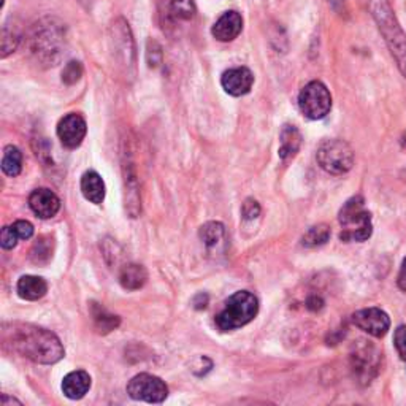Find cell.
<instances>
[{"label":"cell","instance_id":"32","mask_svg":"<svg viewBox=\"0 0 406 406\" xmlns=\"http://www.w3.org/2000/svg\"><path fill=\"white\" fill-rule=\"evenodd\" d=\"M397 284L400 289L403 292H406V259L403 260L402 268H400V273H398V278H397Z\"/></svg>","mask_w":406,"mask_h":406},{"label":"cell","instance_id":"2","mask_svg":"<svg viewBox=\"0 0 406 406\" xmlns=\"http://www.w3.org/2000/svg\"><path fill=\"white\" fill-rule=\"evenodd\" d=\"M259 313V300L254 293L239 291L227 298L224 308L216 315V327L221 332L240 329L251 322Z\"/></svg>","mask_w":406,"mask_h":406},{"label":"cell","instance_id":"31","mask_svg":"<svg viewBox=\"0 0 406 406\" xmlns=\"http://www.w3.org/2000/svg\"><path fill=\"white\" fill-rule=\"evenodd\" d=\"M322 307H324V302H322L321 297L313 296L307 300V308L311 311H319Z\"/></svg>","mask_w":406,"mask_h":406},{"label":"cell","instance_id":"28","mask_svg":"<svg viewBox=\"0 0 406 406\" xmlns=\"http://www.w3.org/2000/svg\"><path fill=\"white\" fill-rule=\"evenodd\" d=\"M18 240H20V236L16 235L13 227L7 226L2 229V234H0V245H2L4 249H13Z\"/></svg>","mask_w":406,"mask_h":406},{"label":"cell","instance_id":"21","mask_svg":"<svg viewBox=\"0 0 406 406\" xmlns=\"http://www.w3.org/2000/svg\"><path fill=\"white\" fill-rule=\"evenodd\" d=\"M53 258V240L49 236H39L30 249V260L37 265L48 264Z\"/></svg>","mask_w":406,"mask_h":406},{"label":"cell","instance_id":"15","mask_svg":"<svg viewBox=\"0 0 406 406\" xmlns=\"http://www.w3.org/2000/svg\"><path fill=\"white\" fill-rule=\"evenodd\" d=\"M81 192L91 203L100 205L105 200V183L97 172H86L81 178Z\"/></svg>","mask_w":406,"mask_h":406},{"label":"cell","instance_id":"7","mask_svg":"<svg viewBox=\"0 0 406 406\" xmlns=\"http://www.w3.org/2000/svg\"><path fill=\"white\" fill-rule=\"evenodd\" d=\"M127 393L130 398L146 403H162L168 397L167 384L158 376L140 373L129 381Z\"/></svg>","mask_w":406,"mask_h":406},{"label":"cell","instance_id":"25","mask_svg":"<svg viewBox=\"0 0 406 406\" xmlns=\"http://www.w3.org/2000/svg\"><path fill=\"white\" fill-rule=\"evenodd\" d=\"M172 10L177 18H184L189 20L196 13L192 0H172Z\"/></svg>","mask_w":406,"mask_h":406},{"label":"cell","instance_id":"12","mask_svg":"<svg viewBox=\"0 0 406 406\" xmlns=\"http://www.w3.org/2000/svg\"><path fill=\"white\" fill-rule=\"evenodd\" d=\"M243 29V18L236 11H226L220 20L215 23L211 34L220 42H232L240 35Z\"/></svg>","mask_w":406,"mask_h":406},{"label":"cell","instance_id":"14","mask_svg":"<svg viewBox=\"0 0 406 406\" xmlns=\"http://www.w3.org/2000/svg\"><path fill=\"white\" fill-rule=\"evenodd\" d=\"M16 291H18V296H20L23 300L35 302V300H40L42 297L46 296L48 284H46V281L40 277L26 274V277H23L20 281H18Z\"/></svg>","mask_w":406,"mask_h":406},{"label":"cell","instance_id":"30","mask_svg":"<svg viewBox=\"0 0 406 406\" xmlns=\"http://www.w3.org/2000/svg\"><path fill=\"white\" fill-rule=\"evenodd\" d=\"M393 341H395V348L400 354V357L406 360V326H400L395 330Z\"/></svg>","mask_w":406,"mask_h":406},{"label":"cell","instance_id":"29","mask_svg":"<svg viewBox=\"0 0 406 406\" xmlns=\"http://www.w3.org/2000/svg\"><path fill=\"white\" fill-rule=\"evenodd\" d=\"M11 227L20 236V240H29L34 235V226L29 221H16Z\"/></svg>","mask_w":406,"mask_h":406},{"label":"cell","instance_id":"5","mask_svg":"<svg viewBox=\"0 0 406 406\" xmlns=\"http://www.w3.org/2000/svg\"><path fill=\"white\" fill-rule=\"evenodd\" d=\"M317 164L330 175H345L354 165V153L346 141L324 140L316 153Z\"/></svg>","mask_w":406,"mask_h":406},{"label":"cell","instance_id":"6","mask_svg":"<svg viewBox=\"0 0 406 406\" xmlns=\"http://www.w3.org/2000/svg\"><path fill=\"white\" fill-rule=\"evenodd\" d=\"M298 107L308 120L317 121L326 118L332 108V96L327 86L321 81H311L298 94Z\"/></svg>","mask_w":406,"mask_h":406},{"label":"cell","instance_id":"22","mask_svg":"<svg viewBox=\"0 0 406 406\" xmlns=\"http://www.w3.org/2000/svg\"><path fill=\"white\" fill-rule=\"evenodd\" d=\"M373 351V348H364L362 351H355V354L353 355V360H354V368L357 370L359 373V376H362V374H368V372L372 370V368H374L378 365V360H376V355L379 354H372Z\"/></svg>","mask_w":406,"mask_h":406},{"label":"cell","instance_id":"24","mask_svg":"<svg viewBox=\"0 0 406 406\" xmlns=\"http://www.w3.org/2000/svg\"><path fill=\"white\" fill-rule=\"evenodd\" d=\"M81 75H83V67H81L80 62L72 61V62H68L64 68V72H62V81L70 86L77 83V81H80Z\"/></svg>","mask_w":406,"mask_h":406},{"label":"cell","instance_id":"4","mask_svg":"<svg viewBox=\"0 0 406 406\" xmlns=\"http://www.w3.org/2000/svg\"><path fill=\"white\" fill-rule=\"evenodd\" d=\"M341 224V241H365L372 236V215L365 210V202L360 196H355L348 200L345 207L340 211Z\"/></svg>","mask_w":406,"mask_h":406},{"label":"cell","instance_id":"19","mask_svg":"<svg viewBox=\"0 0 406 406\" xmlns=\"http://www.w3.org/2000/svg\"><path fill=\"white\" fill-rule=\"evenodd\" d=\"M224 235H226V230H224V226L221 222L211 221L200 227V239L205 243V246L210 249L221 245L224 241Z\"/></svg>","mask_w":406,"mask_h":406},{"label":"cell","instance_id":"8","mask_svg":"<svg viewBox=\"0 0 406 406\" xmlns=\"http://www.w3.org/2000/svg\"><path fill=\"white\" fill-rule=\"evenodd\" d=\"M353 324L362 332L372 335L374 338H383L391 329L389 316L381 308H365L355 311L353 315Z\"/></svg>","mask_w":406,"mask_h":406},{"label":"cell","instance_id":"10","mask_svg":"<svg viewBox=\"0 0 406 406\" xmlns=\"http://www.w3.org/2000/svg\"><path fill=\"white\" fill-rule=\"evenodd\" d=\"M254 83V75L248 67H235L224 72L221 84L224 91L234 97H241L251 91Z\"/></svg>","mask_w":406,"mask_h":406},{"label":"cell","instance_id":"1","mask_svg":"<svg viewBox=\"0 0 406 406\" xmlns=\"http://www.w3.org/2000/svg\"><path fill=\"white\" fill-rule=\"evenodd\" d=\"M2 341L5 348L20 354L35 364L51 365L64 357V346L53 332L32 324L11 322L2 326Z\"/></svg>","mask_w":406,"mask_h":406},{"label":"cell","instance_id":"34","mask_svg":"<svg viewBox=\"0 0 406 406\" xmlns=\"http://www.w3.org/2000/svg\"><path fill=\"white\" fill-rule=\"evenodd\" d=\"M10 403H16V405H21L20 400H16V398H10L8 395H4L2 397V405L4 406H8Z\"/></svg>","mask_w":406,"mask_h":406},{"label":"cell","instance_id":"3","mask_svg":"<svg viewBox=\"0 0 406 406\" xmlns=\"http://www.w3.org/2000/svg\"><path fill=\"white\" fill-rule=\"evenodd\" d=\"M373 16L378 23V27L384 37L387 46L391 49L392 58L397 62L400 73L406 78V34L387 4L378 2L374 5Z\"/></svg>","mask_w":406,"mask_h":406},{"label":"cell","instance_id":"16","mask_svg":"<svg viewBox=\"0 0 406 406\" xmlns=\"http://www.w3.org/2000/svg\"><path fill=\"white\" fill-rule=\"evenodd\" d=\"M148 281V272L139 264H127L121 268L120 283L126 291H139Z\"/></svg>","mask_w":406,"mask_h":406},{"label":"cell","instance_id":"11","mask_svg":"<svg viewBox=\"0 0 406 406\" xmlns=\"http://www.w3.org/2000/svg\"><path fill=\"white\" fill-rule=\"evenodd\" d=\"M29 207L40 220H51L61 210V200L53 191L40 187L29 196Z\"/></svg>","mask_w":406,"mask_h":406},{"label":"cell","instance_id":"33","mask_svg":"<svg viewBox=\"0 0 406 406\" xmlns=\"http://www.w3.org/2000/svg\"><path fill=\"white\" fill-rule=\"evenodd\" d=\"M194 305H196L197 310L207 308V305H208V296H207V293H198V296L194 298Z\"/></svg>","mask_w":406,"mask_h":406},{"label":"cell","instance_id":"35","mask_svg":"<svg viewBox=\"0 0 406 406\" xmlns=\"http://www.w3.org/2000/svg\"><path fill=\"white\" fill-rule=\"evenodd\" d=\"M402 146L406 149V132H405L403 137H402Z\"/></svg>","mask_w":406,"mask_h":406},{"label":"cell","instance_id":"9","mask_svg":"<svg viewBox=\"0 0 406 406\" xmlns=\"http://www.w3.org/2000/svg\"><path fill=\"white\" fill-rule=\"evenodd\" d=\"M87 132L86 121L80 115L70 113L62 118L58 124V137L62 145L68 149L78 148Z\"/></svg>","mask_w":406,"mask_h":406},{"label":"cell","instance_id":"27","mask_svg":"<svg viewBox=\"0 0 406 406\" xmlns=\"http://www.w3.org/2000/svg\"><path fill=\"white\" fill-rule=\"evenodd\" d=\"M260 215V205L254 198H248L241 207V216L245 221H254Z\"/></svg>","mask_w":406,"mask_h":406},{"label":"cell","instance_id":"18","mask_svg":"<svg viewBox=\"0 0 406 406\" xmlns=\"http://www.w3.org/2000/svg\"><path fill=\"white\" fill-rule=\"evenodd\" d=\"M92 319L100 334H108L120 326V317L108 313L107 310L99 307L97 303H92Z\"/></svg>","mask_w":406,"mask_h":406},{"label":"cell","instance_id":"23","mask_svg":"<svg viewBox=\"0 0 406 406\" xmlns=\"http://www.w3.org/2000/svg\"><path fill=\"white\" fill-rule=\"evenodd\" d=\"M330 239V227L326 224H317V226L311 227L307 234L303 235L302 245L307 248H316L321 245H326Z\"/></svg>","mask_w":406,"mask_h":406},{"label":"cell","instance_id":"20","mask_svg":"<svg viewBox=\"0 0 406 406\" xmlns=\"http://www.w3.org/2000/svg\"><path fill=\"white\" fill-rule=\"evenodd\" d=\"M23 168V154L16 146L10 145L4 149L2 170L8 177H18Z\"/></svg>","mask_w":406,"mask_h":406},{"label":"cell","instance_id":"17","mask_svg":"<svg viewBox=\"0 0 406 406\" xmlns=\"http://www.w3.org/2000/svg\"><path fill=\"white\" fill-rule=\"evenodd\" d=\"M302 145V134L296 126H284L279 134V158L289 159L296 156Z\"/></svg>","mask_w":406,"mask_h":406},{"label":"cell","instance_id":"26","mask_svg":"<svg viewBox=\"0 0 406 406\" xmlns=\"http://www.w3.org/2000/svg\"><path fill=\"white\" fill-rule=\"evenodd\" d=\"M18 35L13 32V30H8V27H4L2 30V58L5 59L8 54H11L18 46Z\"/></svg>","mask_w":406,"mask_h":406},{"label":"cell","instance_id":"13","mask_svg":"<svg viewBox=\"0 0 406 406\" xmlns=\"http://www.w3.org/2000/svg\"><path fill=\"white\" fill-rule=\"evenodd\" d=\"M91 389V376L89 373L83 370L72 372L62 381V392L70 400L83 398Z\"/></svg>","mask_w":406,"mask_h":406}]
</instances>
